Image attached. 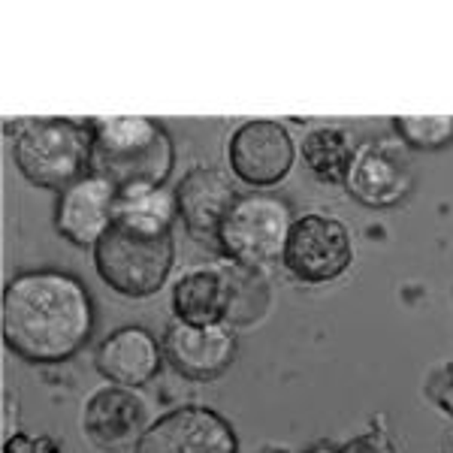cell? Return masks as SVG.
I'll list each match as a JSON object with an SVG mask.
<instances>
[{
    "instance_id": "cell-1",
    "label": "cell",
    "mask_w": 453,
    "mask_h": 453,
    "mask_svg": "<svg viewBox=\"0 0 453 453\" xmlns=\"http://www.w3.org/2000/svg\"><path fill=\"white\" fill-rule=\"evenodd\" d=\"M0 330L6 348L27 363H64L94 330L85 284L61 269H31L4 288Z\"/></svg>"
},
{
    "instance_id": "cell-2",
    "label": "cell",
    "mask_w": 453,
    "mask_h": 453,
    "mask_svg": "<svg viewBox=\"0 0 453 453\" xmlns=\"http://www.w3.org/2000/svg\"><path fill=\"white\" fill-rule=\"evenodd\" d=\"M175 194L164 188L121 194L115 221L94 245V266L109 288L124 296H151L164 288L173 269V215Z\"/></svg>"
},
{
    "instance_id": "cell-3",
    "label": "cell",
    "mask_w": 453,
    "mask_h": 453,
    "mask_svg": "<svg viewBox=\"0 0 453 453\" xmlns=\"http://www.w3.org/2000/svg\"><path fill=\"white\" fill-rule=\"evenodd\" d=\"M91 173L121 194L157 191L173 173V140L155 119L91 121Z\"/></svg>"
},
{
    "instance_id": "cell-4",
    "label": "cell",
    "mask_w": 453,
    "mask_h": 453,
    "mask_svg": "<svg viewBox=\"0 0 453 453\" xmlns=\"http://www.w3.org/2000/svg\"><path fill=\"white\" fill-rule=\"evenodd\" d=\"M91 121L31 119L16 136V164L27 181L49 191H67L91 173Z\"/></svg>"
},
{
    "instance_id": "cell-5",
    "label": "cell",
    "mask_w": 453,
    "mask_h": 453,
    "mask_svg": "<svg viewBox=\"0 0 453 453\" xmlns=\"http://www.w3.org/2000/svg\"><path fill=\"white\" fill-rule=\"evenodd\" d=\"M290 226H294L290 206L281 196L254 191L239 196L226 211L221 230H218V245L239 266L260 269L284 257Z\"/></svg>"
},
{
    "instance_id": "cell-6",
    "label": "cell",
    "mask_w": 453,
    "mask_h": 453,
    "mask_svg": "<svg viewBox=\"0 0 453 453\" xmlns=\"http://www.w3.org/2000/svg\"><path fill=\"white\" fill-rule=\"evenodd\" d=\"M284 266L305 284H324L348 273L354 260L348 226L326 215H305L290 226L284 245Z\"/></svg>"
},
{
    "instance_id": "cell-7",
    "label": "cell",
    "mask_w": 453,
    "mask_h": 453,
    "mask_svg": "<svg viewBox=\"0 0 453 453\" xmlns=\"http://www.w3.org/2000/svg\"><path fill=\"white\" fill-rule=\"evenodd\" d=\"M134 453H239V438L218 411L188 405L151 423Z\"/></svg>"
},
{
    "instance_id": "cell-8",
    "label": "cell",
    "mask_w": 453,
    "mask_h": 453,
    "mask_svg": "<svg viewBox=\"0 0 453 453\" xmlns=\"http://www.w3.org/2000/svg\"><path fill=\"white\" fill-rule=\"evenodd\" d=\"M164 357L188 381H215L236 360V335L226 324L175 320L164 335Z\"/></svg>"
},
{
    "instance_id": "cell-9",
    "label": "cell",
    "mask_w": 453,
    "mask_h": 453,
    "mask_svg": "<svg viewBox=\"0 0 453 453\" xmlns=\"http://www.w3.org/2000/svg\"><path fill=\"white\" fill-rule=\"evenodd\" d=\"M82 426L91 444L112 453L136 448L149 429V402L134 387L109 384L85 402Z\"/></svg>"
},
{
    "instance_id": "cell-10",
    "label": "cell",
    "mask_w": 453,
    "mask_h": 453,
    "mask_svg": "<svg viewBox=\"0 0 453 453\" xmlns=\"http://www.w3.org/2000/svg\"><path fill=\"white\" fill-rule=\"evenodd\" d=\"M230 166L251 188L275 185L294 166L290 134L275 121H245L230 136Z\"/></svg>"
},
{
    "instance_id": "cell-11",
    "label": "cell",
    "mask_w": 453,
    "mask_h": 453,
    "mask_svg": "<svg viewBox=\"0 0 453 453\" xmlns=\"http://www.w3.org/2000/svg\"><path fill=\"white\" fill-rule=\"evenodd\" d=\"M115 206H119V191L106 179L88 173L58 196L55 226L67 242L94 248L115 221Z\"/></svg>"
},
{
    "instance_id": "cell-12",
    "label": "cell",
    "mask_w": 453,
    "mask_h": 453,
    "mask_svg": "<svg viewBox=\"0 0 453 453\" xmlns=\"http://www.w3.org/2000/svg\"><path fill=\"white\" fill-rule=\"evenodd\" d=\"M345 185L360 203L372 209H387L405 200L414 185V173L396 145L369 142L357 149Z\"/></svg>"
},
{
    "instance_id": "cell-13",
    "label": "cell",
    "mask_w": 453,
    "mask_h": 453,
    "mask_svg": "<svg viewBox=\"0 0 453 453\" xmlns=\"http://www.w3.org/2000/svg\"><path fill=\"white\" fill-rule=\"evenodd\" d=\"M236 200L233 181L215 166H196L175 188V209L196 242H218V230Z\"/></svg>"
},
{
    "instance_id": "cell-14",
    "label": "cell",
    "mask_w": 453,
    "mask_h": 453,
    "mask_svg": "<svg viewBox=\"0 0 453 453\" xmlns=\"http://www.w3.org/2000/svg\"><path fill=\"white\" fill-rule=\"evenodd\" d=\"M160 345L145 326H121L100 342L94 366L100 375L121 387H142L160 369Z\"/></svg>"
},
{
    "instance_id": "cell-15",
    "label": "cell",
    "mask_w": 453,
    "mask_h": 453,
    "mask_svg": "<svg viewBox=\"0 0 453 453\" xmlns=\"http://www.w3.org/2000/svg\"><path fill=\"white\" fill-rule=\"evenodd\" d=\"M226 305H230L226 266H196L173 288L175 320L185 324H224Z\"/></svg>"
},
{
    "instance_id": "cell-16",
    "label": "cell",
    "mask_w": 453,
    "mask_h": 453,
    "mask_svg": "<svg viewBox=\"0 0 453 453\" xmlns=\"http://www.w3.org/2000/svg\"><path fill=\"white\" fill-rule=\"evenodd\" d=\"M354 155H357L354 142L339 127H318L303 140V157L320 181H333V185L348 181Z\"/></svg>"
},
{
    "instance_id": "cell-17",
    "label": "cell",
    "mask_w": 453,
    "mask_h": 453,
    "mask_svg": "<svg viewBox=\"0 0 453 453\" xmlns=\"http://www.w3.org/2000/svg\"><path fill=\"white\" fill-rule=\"evenodd\" d=\"M226 279H230V305H226V326H245L254 324L266 314L269 288L260 269L226 263Z\"/></svg>"
},
{
    "instance_id": "cell-18",
    "label": "cell",
    "mask_w": 453,
    "mask_h": 453,
    "mask_svg": "<svg viewBox=\"0 0 453 453\" xmlns=\"http://www.w3.org/2000/svg\"><path fill=\"white\" fill-rule=\"evenodd\" d=\"M393 130L411 149L435 151L453 142V119H396Z\"/></svg>"
},
{
    "instance_id": "cell-19",
    "label": "cell",
    "mask_w": 453,
    "mask_h": 453,
    "mask_svg": "<svg viewBox=\"0 0 453 453\" xmlns=\"http://www.w3.org/2000/svg\"><path fill=\"white\" fill-rule=\"evenodd\" d=\"M426 396L453 418V363H444L426 378Z\"/></svg>"
},
{
    "instance_id": "cell-20",
    "label": "cell",
    "mask_w": 453,
    "mask_h": 453,
    "mask_svg": "<svg viewBox=\"0 0 453 453\" xmlns=\"http://www.w3.org/2000/svg\"><path fill=\"white\" fill-rule=\"evenodd\" d=\"M4 453H61L55 444V438L42 435V438H31L25 433H16L12 438H6Z\"/></svg>"
},
{
    "instance_id": "cell-21",
    "label": "cell",
    "mask_w": 453,
    "mask_h": 453,
    "mask_svg": "<svg viewBox=\"0 0 453 453\" xmlns=\"http://www.w3.org/2000/svg\"><path fill=\"white\" fill-rule=\"evenodd\" d=\"M342 453H396V448L390 444V438L384 433H378V429H372V433L354 438L350 444L342 448Z\"/></svg>"
},
{
    "instance_id": "cell-22",
    "label": "cell",
    "mask_w": 453,
    "mask_h": 453,
    "mask_svg": "<svg viewBox=\"0 0 453 453\" xmlns=\"http://www.w3.org/2000/svg\"><path fill=\"white\" fill-rule=\"evenodd\" d=\"M309 453H342V450H333V448H314Z\"/></svg>"
}]
</instances>
